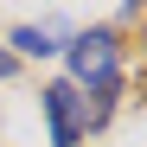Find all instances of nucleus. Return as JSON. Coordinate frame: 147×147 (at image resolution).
<instances>
[{"instance_id":"f257e3e1","label":"nucleus","mask_w":147,"mask_h":147,"mask_svg":"<svg viewBox=\"0 0 147 147\" xmlns=\"http://www.w3.org/2000/svg\"><path fill=\"white\" fill-rule=\"evenodd\" d=\"M64 58H70V83L90 90V96L121 83V38L115 32H77L64 45Z\"/></svg>"},{"instance_id":"f03ea898","label":"nucleus","mask_w":147,"mask_h":147,"mask_svg":"<svg viewBox=\"0 0 147 147\" xmlns=\"http://www.w3.org/2000/svg\"><path fill=\"white\" fill-rule=\"evenodd\" d=\"M38 109H45V128H51V147H77L90 134V121H83V90L77 83H45L38 90Z\"/></svg>"},{"instance_id":"20e7f679","label":"nucleus","mask_w":147,"mask_h":147,"mask_svg":"<svg viewBox=\"0 0 147 147\" xmlns=\"http://www.w3.org/2000/svg\"><path fill=\"white\" fill-rule=\"evenodd\" d=\"M13 70H19V58L7 51V45H0V83H7V77H13Z\"/></svg>"},{"instance_id":"7ed1b4c3","label":"nucleus","mask_w":147,"mask_h":147,"mask_svg":"<svg viewBox=\"0 0 147 147\" xmlns=\"http://www.w3.org/2000/svg\"><path fill=\"white\" fill-rule=\"evenodd\" d=\"M7 51H13V58H51V51H58V38L45 32V26H19Z\"/></svg>"}]
</instances>
